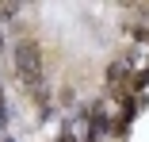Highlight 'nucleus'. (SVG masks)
<instances>
[{"label": "nucleus", "instance_id": "nucleus-1", "mask_svg": "<svg viewBox=\"0 0 149 142\" xmlns=\"http://www.w3.org/2000/svg\"><path fill=\"white\" fill-rule=\"evenodd\" d=\"M12 73L27 96L46 84V46L35 35H19L12 42Z\"/></svg>", "mask_w": 149, "mask_h": 142}, {"label": "nucleus", "instance_id": "nucleus-2", "mask_svg": "<svg viewBox=\"0 0 149 142\" xmlns=\"http://www.w3.org/2000/svg\"><path fill=\"white\" fill-rule=\"evenodd\" d=\"M12 119V108H8V96H4V84H0V123Z\"/></svg>", "mask_w": 149, "mask_h": 142}, {"label": "nucleus", "instance_id": "nucleus-3", "mask_svg": "<svg viewBox=\"0 0 149 142\" xmlns=\"http://www.w3.org/2000/svg\"><path fill=\"white\" fill-rule=\"evenodd\" d=\"M54 142H69V138H65V134H61V131H57V138H54Z\"/></svg>", "mask_w": 149, "mask_h": 142}, {"label": "nucleus", "instance_id": "nucleus-4", "mask_svg": "<svg viewBox=\"0 0 149 142\" xmlns=\"http://www.w3.org/2000/svg\"><path fill=\"white\" fill-rule=\"evenodd\" d=\"M0 142H19V138H12V134H4V138H0Z\"/></svg>", "mask_w": 149, "mask_h": 142}]
</instances>
